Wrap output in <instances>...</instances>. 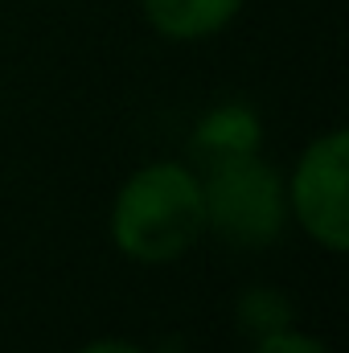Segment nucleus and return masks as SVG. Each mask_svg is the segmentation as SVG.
<instances>
[{"label":"nucleus","mask_w":349,"mask_h":353,"mask_svg":"<svg viewBox=\"0 0 349 353\" xmlns=\"http://www.w3.org/2000/svg\"><path fill=\"white\" fill-rule=\"evenodd\" d=\"M288 218L329 255L349 251V132L333 128L304 144L283 181Z\"/></svg>","instance_id":"nucleus-3"},{"label":"nucleus","mask_w":349,"mask_h":353,"mask_svg":"<svg viewBox=\"0 0 349 353\" xmlns=\"http://www.w3.org/2000/svg\"><path fill=\"white\" fill-rule=\"evenodd\" d=\"M74 353H148V350H144V345H136V341H123V337H99V341L79 345Z\"/></svg>","instance_id":"nucleus-8"},{"label":"nucleus","mask_w":349,"mask_h":353,"mask_svg":"<svg viewBox=\"0 0 349 353\" xmlns=\"http://www.w3.org/2000/svg\"><path fill=\"white\" fill-rule=\"evenodd\" d=\"M247 0H140L144 21L165 41H206L222 33Z\"/></svg>","instance_id":"nucleus-5"},{"label":"nucleus","mask_w":349,"mask_h":353,"mask_svg":"<svg viewBox=\"0 0 349 353\" xmlns=\"http://www.w3.org/2000/svg\"><path fill=\"white\" fill-rule=\"evenodd\" d=\"M263 148V119L251 103H218L210 107L189 132L193 165H218L230 157H247Z\"/></svg>","instance_id":"nucleus-4"},{"label":"nucleus","mask_w":349,"mask_h":353,"mask_svg":"<svg viewBox=\"0 0 349 353\" xmlns=\"http://www.w3.org/2000/svg\"><path fill=\"white\" fill-rule=\"evenodd\" d=\"M197 176L206 201V230L247 251H263L283 234L288 222L283 176L259 152L206 165Z\"/></svg>","instance_id":"nucleus-2"},{"label":"nucleus","mask_w":349,"mask_h":353,"mask_svg":"<svg viewBox=\"0 0 349 353\" xmlns=\"http://www.w3.org/2000/svg\"><path fill=\"white\" fill-rule=\"evenodd\" d=\"M235 325L243 337H267L275 329H288L296 325V312H292V300L279 292V288H247L239 292V304H235Z\"/></svg>","instance_id":"nucleus-6"},{"label":"nucleus","mask_w":349,"mask_h":353,"mask_svg":"<svg viewBox=\"0 0 349 353\" xmlns=\"http://www.w3.org/2000/svg\"><path fill=\"white\" fill-rule=\"evenodd\" d=\"M251 353H333V350H329L321 337H312V333L288 325V329H275V333H267V337H255Z\"/></svg>","instance_id":"nucleus-7"},{"label":"nucleus","mask_w":349,"mask_h":353,"mask_svg":"<svg viewBox=\"0 0 349 353\" xmlns=\"http://www.w3.org/2000/svg\"><path fill=\"white\" fill-rule=\"evenodd\" d=\"M111 243L123 259L144 267L177 263L206 234L201 176L185 161H152L128 176L107 218Z\"/></svg>","instance_id":"nucleus-1"}]
</instances>
